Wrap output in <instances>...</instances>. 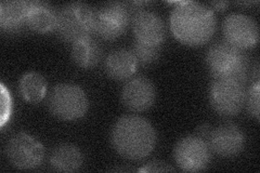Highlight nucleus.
I'll return each mask as SVG.
<instances>
[{
  "label": "nucleus",
  "instance_id": "1",
  "mask_svg": "<svg viewBox=\"0 0 260 173\" xmlns=\"http://www.w3.org/2000/svg\"><path fill=\"white\" fill-rule=\"evenodd\" d=\"M170 28L183 45H205L216 30V18L210 8L194 2L177 3L170 13Z\"/></svg>",
  "mask_w": 260,
  "mask_h": 173
},
{
  "label": "nucleus",
  "instance_id": "2",
  "mask_svg": "<svg viewBox=\"0 0 260 173\" xmlns=\"http://www.w3.org/2000/svg\"><path fill=\"white\" fill-rule=\"evenodd\" d=\"M112 144L121 157L140 160L149 156L156 144V132L151 122L136 115L119 118L112 130Z\"/></svg>",
  "mask_w": 260,
  "mask_h": 173
},
{
  "label": "nucleus",
  "instance_id": "3",
  "mask_svg": "<svg viewBox=\"0 0 260 173\" xmlns=\"http://www.w3.org/2000/svg\"><path fill=\"white\" fill-rule=\"evenodd\" d=\"M206 61L215 78L234 79L245 84L248 71L246 55L226 41H218L209 48Z\"/></svg>",
  "mask_w": 260,
  "mask_h": 173
},
{
  "label": "nucleus",
  "instance_id": "4",
  "mask_svg": "<svg viewBox=\"0 0 260 173\" xmlns=\"http://www.w3.org/2000/svg\"><path fill=\"white\" fill-rule=\"evenodd\" d=\"M95 12L86 4H70L58 12L56 30L69 43L75 44L90 37L94 31Z\"/></svg>",
  "mask_w": 260,
  "mask_h": 173
},
{
  "label": "nucleus",
  "instance_id": "5",
  "mask_svg": "<svg viewBox=\"0 0 260 173\" xmlns=\"http://www.w3.org/2000/svg\"><path fill=\"white\" fill-rule=\"evenodd\" d=\"M48 104L52 115L65 121L85 116L89 106L84 90L72 84L56 85L49 96Z\"/></svg>",
  "mask_w": 260,
  "mask_h": 173
},
{
  "label": "nucleus",
  "instance_id": "6",
  "mask_svg": "<svg viewBox=\"0 0 260 173\" xmlns=\"http://www.w3.org/2000/svg\"><path fill=\"white\" fill-rule=\"evenodd\" d=\"M246 100L244 82L216 78L210 87L209 101L213 109L222 116L238 115Z\"/></svg>",
  "mask_w": 260,
  "mask_h": 173
},
{
  "label": "nucleus",
  "instance_id": "7",
  "mask_svg": "<svg viewBox=\"0 0 260 173\" xmlns=\"http://www.w3.org/2000/svg\"><path fill=\"white\" fill-rule=\"evenodd\" d=\"M7 156L15 168L22 170L35 169L45 158L42 143L27 133L14 134L7 144Z\"/></svg>",
  "mask_w": 260,
  "mask_h": 173
},
{
  "label": "nucleus",
  "instance_id": "8",
  "mask_svg": "<svg viewBox=\"0 0 260 173\" xmlns=\"http://www.w3.org/2000/svg\"><path fill=\"white\" fill-rule=\"evenodd\" d=\"M174 156L178 167L186 172L206 169L211 159L209 145L198 135H188L179 140L175 146Z\"/></svg>",
  "mask_w": 260,
  "mask_h": 173
},
{
  "label": "nucleus",
  "instance_id": "9",
  "mask_svg": "<svg viewBox=\"0 0 260 173\" xmlns=\"http://www.w3.org/2000/svg\"><path fill=\"white\" fill-rule=\"evenodd\" d=\"M130 21L127 5L111 3L95 12L94 31L107 40H114L126 31Z\"/></svg>",
  "mask_w": 260,
  "mask_h": 173
},
{
  "label": "nucleus",
  "instance_id": "10",
  "mask_svg": "<svg viewBox=\"0 0 260 173\" xmlns=\"http://www.w3.org/2000/svg\"><path fill=\"white\" fill-rule=\"evenodd\" d=\"M226 43L239 49H250L258 44L259 29L254 19L243 14L228 15L222 24Z\"/></svg>",
  "mask_w": 260,
  "mask_h": 173
},
{
  "label": "nucleus",
  "instance_id": "11",
  "mask_svg": "<svg viewBox=\"0 0 260 173\" xmlns=\"http://www.w3.org/2000/svg\"><path fill=\"white\" fill-rule=\"evenodd\" d=\"M156 100V90L152 81L145 77L130 79L121 90V102L128 111L144 112Z\"/></svg>",
  "mask_w": 260,
  "mask_h": 173
},
{
  "label": "nucleus",
  "instance_id": "12",
  "mask_svg": "<svg viewBox=\"0 0 260 173\" xmlns=\"http://www.w3.org/2000/svg\"><path fill=\"white\" fill-rule=\"evenodd\" d=\"M208 137L210 150L221 157L237 156L245 145V135L243 131L232 123L214 129Z\"/></svg>",
  "mask_w": 260,
  "mask_h": 173
},
{
  "label": "nucleus",
  "instance_id": "13",
  "mask_svg": "<svg viewBox=\"0 0 260 173\" xmlns=\"http://www.w3.org/2000/svg\"><path fill=\"white\" fill-rule=\"evenodd\" d=\"M136 40L142 44L160 46L166 36L165 24L159 16L150 11H140L133 19Z\"/></svg>",
  "mask_w": 260,
  "mask_h": 173
},
{
  "label": "nucleus",
  "instance_id": "14",
  "mask_svg": "<svg viewBox=\"0 0 260 173\" xmlns=\"http://www.w3.org/2000/svg\"><path fill=\"white\" fill-rule=\"evenodd\" d=\"M137 59L130 50L118 49L109 54L105 60V71L108 75L115 80H127L137 70Z\"/></svg>",
  "mask_w": 260,
  "mask_h": 173
},
{
  "label": "nucleus",
  "instance_id": "15",
  "mask_svg": "<svg viewBox=\"0 0 260 173\" xmlns=\"http://www.w3.org/2000/svg\"><path fill=\"white\" fill-rule=\"evenodd\" d=\"M56 13L48 4L29 2L26 25L37 32H48L56 27Z\"/></svg>",
  "mask_w": 260,
  "mask_h": 173
},
{
  "label": "nucleus",
  "instance_id": "16",
  "mask_svg": "<svg viewBox=\"0 0 260 173\" xmlns=\"http://www.w3.org/2000/svg\"><path fill=\"white\" fill-rule=\"evenodd\" d=\"M29 2H3L0 5V26L7 31H18L26 25Z\"/></svg>",
  "mask_w": 260,
  "mask_h": 173
},
{
  "label": "nucleus",
  "instance_id": "17",
  "mask_svg": "<svg viewBox=\"0 0 260 173\" xmlns=\"http://www.w3.org/2000/svg\"><path fill=\"white\" fill-rule=\"evenodd\" d=\"M51 166L60 172L77 171L83 164V154L74 145L63 144L54 148L51 155Z\"/></svg>",
  "mask_w": 260,
  "mask_h": 173
},
{
  "label": "nucleus",
  "instance_id": "18",
  "mask_svg": "<svg viewBox=\"0 0 260 173\" xmlns=\"http://www.w3.org/2000/svg\"><path fill=\"white\" fill-rule=\"evenodd\" d=\"M72 56L79 67L91 68L101 59V48L91 37L73 44Z\"/></svg>",
  "mask_w": 260,
  "mask_h": 173
},
{
  "label": "nucleus",
  "instance_id": "19",
  "mask_svg": "<svg viewBox=\"0 0 260 173\" xmlns=\"http://www.w3.org/2000/svg\"><path fill=\"white\" fill-rule=\"evenodd\" d=\"M19 87L24 100L29 103H38L46 94L47 81L38 73H27L21 78Z\"/></svg>",
  "mask_w": 260,
  "mask_h": 173
},
{
  "label": "nucleus",
  "instance_id": "20",
  "mask_svg": "<svg viewBox=\"0 0 260 173\" xmlns=\"http://www.w3.org/2000/svg\"><path fill=\"white\" fill-rule=\"evenodd\" d=\"M159 52L160 46L146 45L136 40L134 46V54L138 63L142 65H150L158 59Z\"/></svg>",
  "mask_w": 260,
  "mask_h": 173
},
{
  "label": "nucleus",
  "instance_id": "21",
  "mask_svg": "<svg viewBox=\"0 0 260 173\" xmlns=\"http://www.w3.org/2000/svg\"><path fill=\"white\" fill-rule=\"evenodd\" d=\"M259 82L257 81L256 84L250 88L248 95L246 96L247 101V107L249 113L253 115V116L259 120Z\"/></svg>",
  "mask_w": 260,
  "mask_h": 173
},
{
  "label": "nucleus",
  "instance_id": "22",
  "mask_svg": "<svg viewBox=\"0 0 260 173\" xmlns=\"http://www.w3.org/2000/svg\"><path fill=\"white\" fill-rule=\"evenodd\" d=\"M175 169L170 167L168 163L161 161H151L145 166L139 169L140 172H173Z\"/></svg>",
  "mask_w": 260,
  "mask_h": 173
},
{
  "label": "nucleus",
  "instance_id": "23",
  "mask_svg": "<svg viewBox=\"0 0 260 173\" xmlns=\"http://www.w3.org/2000/svg\"><path fill=\"white\" fill-rule=\"evenodd\" d=\"M11 113V100L10 94L7 92L5 87H3V104H2V125L4 126L7 119H9Z\"/></svg>",
  "mask_w": 260,
  "mask_h": 173
},
{
  "label": "nucleus",
  "instance_id": "24",
  "mask_svg": "<svg viewBox=\"0 0 260 173\" xmlns=\"http://www.w3.org/2000/svg\"><path fill=\"white\" fill-rule=\"evenodd\" d=\"M210 6H213L216 10H224L225 8L229 6L228 2H217V3H210Z\"/></svg>",
  "mask_w": 260,
  "mask_h": 173
}]
</instances>
